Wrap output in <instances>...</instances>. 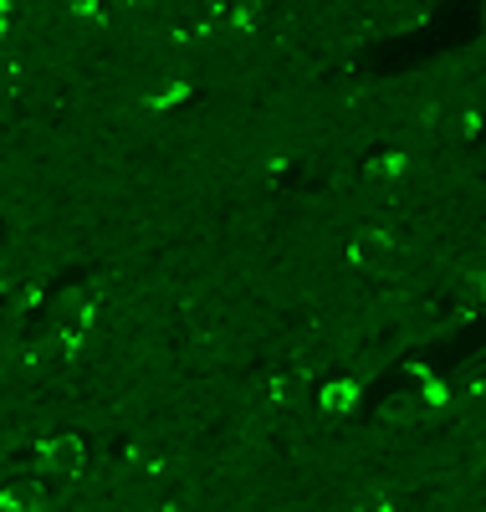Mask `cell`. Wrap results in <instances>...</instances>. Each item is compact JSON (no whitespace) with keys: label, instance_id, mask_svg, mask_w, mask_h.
<instances>
[{"label":"cell","instance_id":"cell-6","mask_svg":"<svg viewBox=\"0 0 486 512\" xmlns=\"http://www.w3.org/2000/svg\"><path fill=\"white\" fill-rule=\"evenodd\" d=\"M297 395H302V379H297V374H282V379L272 384V400H282V405H297Z\"/></svg>","mask_w":486,"mask_h":512},{"label":"cell","instance_id":"cell-5","mask_svg":"<svg viewBox=\"0 0 486 512\" xmlns=\"http://www.w3.org/2000/svg\"><path fill=\"white\" fill-rule=\"evenodd\" d=\"M369 175H374V180H394V175H405V154H379V159H369Z\"/></svg>","mask_w":486,"mask_h":512},{"label":"cell","instance_id":"cell-3","mask_svg":"<svg viewBox=\"0 0 486 512\" xmlns=\"http://www.w3.org/2000/svg\"><path fill=\"white\" fill-rule=\"evenodd\" d=\"M41 502H47V487H41L36 477H21L11 487H0V512H36Z\"/></svg>","mask_w":486,"mask_h":512},{"label":"cell","instance_id":"cell-4","mask_svg":"<svg viewBox=\"0 0 486 512\" xmlns=\"http://www.w3.org/2000/svg\"><path fill=\"white\" fill-rule=\"evenodd\" d=\"M353 405H359V384H353V379H328L318 390V410L323 415H348Z\"/></svg>","mask_w":486,"mask_h":512},{"label":"cell","instance_id":"cell-1","mask_svg":"<svg viewBox=\"0 0 486 512\" xmlns=\"http://www.w3.org/2000/svg\"><path fill=\"white\" fill-rule=\"evenodd\" d=\"M36 456H41V466H52V472H82L87 466V446H82V436H52V441H41L36 446Z\"/></svg>","mask_w":486,"mask_h":512},{"label":"cell","instance_id":"cell-2","mask_svg":"<svg viewBox=\"0 0 486 512\" xmlns=\"http://www.w3.org/2000/svg\"><path fill=\"white\" fill-rule=\"evenodd\" d=\"M394 256H400V246H394V236L379 231V226H364L359 236H353V262H364V267H389Z\"/></svg>","mask_w":486,"mask_h":512}]
</instances>
